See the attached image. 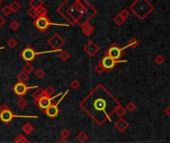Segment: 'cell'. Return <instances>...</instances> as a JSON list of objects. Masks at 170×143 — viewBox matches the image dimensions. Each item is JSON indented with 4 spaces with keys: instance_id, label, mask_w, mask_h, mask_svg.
<instances>
[{
    "instance_id": "cell-42",
    "label": "cell",
    "mask_w": 170,
    "mask_h": 143,
    "mask_svg": "<svg viewBox=\"0 0 170 143\" xmlns=\"http://www.w3.org/2000/svg\"><path fill=\"white\" fill-rule=\"evenodd\" d=\"M6 23V20L4 17H2V16H0V27H3L4 25H5Z\"/></svg>"
},
{
    "instance_id": "cell-38",
    "label": "cell",
    "mask_w": 170,
    "mask_h": 143,
    "mask_svg": "<svg viewBox=\"0 0 170 143\" xmlns=\"http://www.w3.org/2000/svg\"><path fill=\"white\" fill-rule=\"evenodd\" d=\"M45 71L43 69H38L36 72H35V75L38 78V79H42V78H44L45 77Z\"/></svg>"
},
{
    "instance_id": "cell-18",
    "label": "cell",
    "mask_w": 170,
    "mask_h": 143,
    "mask_svg": "<svg viewBox=\"0 0 170 143\" xmlns=\"http://www.w3.org/2000/svg\"><path fill=\"white\" fill-rule=\"evenodd\" d=\"M32 95H33L34 99L37 102V100H39L41 98H43L44 96V90H42L41 87H38V89L36 90V91L34 92Z\"/></svg>"
},
{
    "instance_id": "cell-21",
    "label": "cell",
    "mask_w": 170,
    "mask_h": 143,
    "mask_svg": "<svg viewBox=\"0 0 170 143\" xmlns=\"http://www.w3.org/2000/svg\"><path fill=\"white\" fill-rule=\"evenodd\" d=\"M9 7H10V9H11L12 12L16 13V12H18L21 9V4L18 1H13V2H11Z\"/></svg>"
},
{
    "instance_id": "cell-14",
    "label": "cell",
    "mask_w": 170,
    "mask_h": 143,
    "mask_svg": "<svg viewBox=\"0 0 170 143\" xmlns=\"http://www.w3.org/2000/svg\"><path fill=\"white\" fill-rule=\"evenodd\" d=\"M81 28H82L83 33L87 37H90L93 34V25H91L90 23H86V24L82 25Z\"/></svg>"
},
{
    "instance_id": "cell-15",
    "label": "cell",
    "mask_w": 170,
    "mask_h": 143,
    "mask_svg": "<svg viewBox=\"0 0 170 143\" xmlns=\"http://www.w3.org/2000/svg\"><path fill=\"white\" fill-rule=\"evenodd\" d=\"M17 79H18V83H25L29 79V75H27L26 73H24V72L22 71L17 75Z\"/></svg>"
},
{
    "instance_id": "cell-35",
    "label": "cell",
    "mask_w": 170,
    "mask_h": 143,
    "mask_svg": "<svg viewBox=\"0 0 170 143\" xmlns=\"http://www.w3.org/2000/svg\"><path fill=\"white\" fill-rule=\"evenodd\" d=\"M154 62H155V64L160 66L165 62V59H164V57L162 56V55H157V56L154 58Z\"/></svg>"
},
{
    "instance_id": "cell-44",
    "label": "cell",
    "mask_w": 170,
    "mask_h": 143,
    "mask_svg": "<svg viewBox=\"0 0 170 143\" xmlns=\"http://www.w3.org/2000/svg\"><path fill=\"white\" fill-rule=\"evenodd\" d=\"M56 143H69V142H68L67 140H65V139H62V138H61V139H59Z\"/></svg>"
},
{
    "instance_id": "cell-12",
    "label": "cell",
    "mask_w": 170,
    "mask_h": 143,
    "mask_svg": "<svg viewBox=\"0 0 170 143\" xmlns=\"http://www.w3.org/2000/svg\"><path fill=\"white\" fill-rule=\"evenodd\" d=\"M99 51H100V47L93 41H89L84 47V52L91 58L95 56Z\"/></svg>"
},
{
    "instance_id": "cell-10",
    "label": "cell",
    "mask_w": 170,
    "mask_h": 143,
    "mask_svg": "<svg viewBox=\"0 0 170 143\" xmlns=\"http://www.w3.org/2000/svg\"><path fill=\"white\" fill-rule=\"evenodd\" d=\"M127 62L126 60H120V61H114L113 59L109 58L108 56H105L100 61V64L104 67L105 70H112L113 69L114 67H116L117 64H120V63H125Z\"/></svg>"
},
{
    "instance_id": "cell-41",
    "label": "cell",
    "mask_w": 170,
    "mask_h": 143,
    "mask_svg": "<svg viewBox=\"0 0 170 143\" xmlns=\"http://www.w3.org/2000/svg\"><path fill=\"white\" fill-rule=\"evenodd\" d=\"M8 109H10V108H9V106H8V104H6V103H3V104H1V106H0V111L8 110Z\"/></svg>"
},
{
    "instance_id": "cell-9",
    "label": "cell",
    "mask_w": 170,
    "mask_h": 143,
    "mask_svg": "<svg viewBox=\"0 0 170 143\" xmlns=\"http://www.w3.org/2000/svg\"><path fill=\"white\" fill-rule=\"evenodd\" d=\"M68 92H69V91H66L65 94L62 95V98L59 99V102L56 103V104H53L52 106H50L48 108L45 110V114L48 116V117H51V118H55V117H57L58 114H59V103H60L62 102V99L65 98V95H68Z\"/></svg>"
},
{
    "instance_id": "cell-20",
    "label": "cell",
    "mask_w": 170,
    "mask_h": 143,
    "mask_svg": "<svg viewBox=\"0 0 170 143\" xmlns=\"http://www.w3.org/2000/svg\"><path fill=\"white\" fill-rule=\"evenodd\" d=\"M138 45H139V42H138L136 39H135V38H132V39L129 40V42L127 43V45L125 46V47H124V50L126 49V48H132V49H135Z\"/></svg>"
},
{
    "instance_id": "cell-6",
    "label": "cell",
    "mask_w": 170,
    "mask_h": 143,
    "mask_svg": "<svg viewBox=\"0 0 170 143\" xmlns=\"http://www.w3.org/2000/svg\"><path fill=\"white\" fill-rule=\"evenodd\" d=\"M14 117H27V118H37V116H27V115H15L13 112H12L10 109L8 110H3V111H0V120L2 121L3 123H10L11 120L14 118Z\"/></svg>"
},
{
    "instance_id": "cell-27",
    "label": "cell",
    "mask_w": 170,
    "mask_h": 143,
    "mask_svg": "<svg viewBox=\"0 0 170 143\" xmlns=\"http://www.w3.org/2000/svg\"><path fill=\"white\" fill-rule=\"evenodd\" d=\"M54 94H55V90L53 87H48L47 89L44 90V96L51 98V95H53Z\"/></svg>"
},
{
    "instance_id": "cell-30",
    "label": "cell",
    "mask_w": 170,
    "mask_h": 143,
    "mask_svg": "<svg viewBox=\"0 0 170 143\" xmlns=\"http://www.w3.org/2000/svg\"><path fill=\"white\" fill-rule=\"evenodd\" d=\"M70 135H71V132L68 128H64V129L61 130V138L62 139L67 140V138L69 137Z\"/></svg>"
},
{
    "instance_id": "cell-39",
    "label": "cell",
    "mask_w": 170,
    "mask_h": 143,
    "mask_svg": "<svg viewBox=\"0 0 170 143\" xmlns=\"http://www.w3.org/2000/svg\"><path fill=\"white\" fill-rule=\"evenodd\" d=\"M105 71V70L104 69V67L101 66V65L100 64V63L95 67V72H96L97 74H99V75H101Z\"/></svg>"
},
{
    "instance_id": "cell-2",
    "label": "cell",
    "mask_w": 170,
    "mask_h": 143,
    "mask_svg": "<svg viewBox=\"0 0 170 143\" xmlns=\"http://www.w3.org/2000/svg\"><path fill=\"white\" fill-rule=\"evenodd\" d=\"M129 9L140 20H143L153 10V5L147 0H136L131 3Z\"/></svg>"
},
{
    "instance_id": "cell-36",
    "label": "cell",
    "mask_w": 170,
    "mask_h": 143,
    "mask_svg": "<svg viewBox=\"0 0 170 143\" xmlns=\"http://www.w3.org/2000/svg\"><path fill=\"white\" fill-rule=\"evenodd\" d=\"M1 12H2V14H3L4 16H9V15L12 13V11H11V9H10L9 5L3 6V7L1 8Z\"/></svg>"
},
{
    "instance_id": "cell-40",
    "label": "cell",
    "mask_w": 170,
    "mask_h": 143,
    "mask_svg": "<svg viewBox=\"0 0 170 143\" xmlns=\"http://www.w3.org/2000/svg\"><path fill=\"white\" fill-rule=\"evenodd\" d=\"M120 15L122 16V17H124L126 20V18L130 15V12H129V10H127V9H124V10H121L120 12Z\"/></svg>"
},
{
    "instance_id": "cell-28",
    "label": "cell",
    "mask_w": 170,
    "mask_h": 143,
    "mask_svg": "<svg viewBox=\"0 0 170 143\" xmlns=\"http://www.w3.org/2000/svg\"><path fill=\"white\" fill-rule=\"evenodd\" d=\"M17 45H18V41H17L15 38H10V39L8 40V42H7V46L11 49L15 48Z\"/></svg>"
},
{
    "instance_id": "cell-34",
    "label": "cell",
    "mask_w": 170,
    "mask_h": 143,
    "mask_svg": "<svg viewBox=\"0 0 170 143\" xmlns=\"http://www.w3.org/2000/svg\"><path fill=\"white\" fill-rule=\"evenodd\" d=\"M14 143H29V142H28V139L24 135H21V134H19V135L16 137Z\"/></svg>"
},
{
    "instance_id": "cell-17",
    "label": "cell",
    "mask_w": 170,
    "mask_h": 143,
    "mask_svg": "<svg viewBox=\"0 0 170 143\" xmlns=\"http://www.w3.org/2000/svg\"><path fill=\"white\" fill-rule=\"evenodd\" d=\"M89 139V136H88V134L86 132H84V131H81L78 133V135H77V140L80 142V143H86Z\"/></svg>"
},
{
    "instance_id": "cell-45",
    "label": "cell",
    "mask_w": 170,
    "mask_h": 143,
    "mask_svg": "<svg viewBox=\"0 0 170 143\" xmlns=\"http://www.w3.org/2000/svg\"><path fill=\"white\" fill-rule=\"evenodd\" d=\"M2 49H4V47H0V50H2Z\"/></svg>"
},
{
    "instance_id": "cell-8",
    "label": "cell",
    "mask_w": 170,
    "mask_h": 143,
    "mask_svg": "<svg viewBox=\"0 0 170 143\" xmlns=\"http://www.w3.org/2000/svg\"><path fill=\"white\" fill-rule=\"evenodd\" d=\"M39 87H29L27 86L26 83H17L16 85L13 87V91L15 92V95L19 98H22L23 95H25L27 94V91L29 90H32V89H38Z\"/></svg>"
},
{
    "instance_id": "cell-3",
    "label": "cell",
    "mask_w": 170,
    "mask_h": 143,
    "mask_svg": "<svg viewBox=\"0 0 170 143\" xmlns=\"http://www.w3.org/2000/svg\"><path fill=\"white\" fill-rule=\"evenodd\" d=\"M62 49L59 50H52V51H45V52H35L33 50V48H31L30 46H27L22 52H21V58L22 60H24L27 63H31L34 59L36 58V56L38 55H42V54H47V53H54V52H61Z\"/></svg>"
},
{
    "instance_id": "cell-13",
    "label": "cell",
    "mask_w": 170,
    "mask_h": 143,
    "mask_svg": "<svg viewBox=\"0 0 170 143\" xmlns=\"http://www.w3.org/2000/svg\"><path fill=\"white\" fill-rule=\"evenodd\" d=\"M114 127H116L120 132H124L128 127V122L124 119V118H120L116 123H114Z\"/></svg>"
},
{
    "instance_id": "cell-43",
    "label": "cell",
    "mask_w": 170,
    "mask_h": 143,
    "mask_svg": "<svg viewBox=\"0 0 170 143\" xmlns=\"http://www.w3.org/2000/svg\"><path fill=\"white\" fill-rule=\"evenodd\" d=\"M164 113H165V114H166V115H170V106H166V107H165L164 108Z\"/></svg>"
},
{
    "instance_id": "cell-4",
    "label": "cell",
    "mask_w": 170,
    "mask_h": 143,
    "mask_svg": "<svg viewBox=\"0 0 170 143\" xmlns=\"http://www.w3.org/2000/svg\"><path fill=\"white\" fill-rule=\"evenodd\" d=\"M34 25L40 32H44L49 26H69V24H57L53 23L48 19L47 16H39L37 19L34 20Z\"/></svg>"
},
{
    "instance_id": "cell-37",
    "label": "cell",
    "mask_w": 170,
    "mask_h": 143,
    "mask_svg": "<svg viewBox=\"0 0 170 143\" xmlns=\"http://www.w3.org/2000/svg\"><path fill=\"white\" fill-rule=\"evenodd\" d=\"M135 109H136V106H135V103H133V102H129L128 103L126 104V106H125V110H127V111H134Z\"/></svg>"
},
{
    "instance_id": "cell-26",
    "label": "cell",
    "mask_w": 170,
    "mask_h": 143,
    "mask_svg": "<svg viewBox=\"0 0 170 143\" xmlns=\"http://www.w3.org/2000/svg\"><path fill=\"white\" fill-rule=\"evenodd\" d=\"M22 71L24 72V73H26L27 75H29V74H31L32 72H34V67L30 64V63H27V64L24 66Z\"/></svg>"
},
{
    "instance_id": "cell-1",
    "label": "cell",
    "mask_w": 170,
    "mask_h": 143,
    "mask_svg": "<svg viewBox=\"0 0 170 143\" xmlns=\"http://www.w3.org/2000/svg\"><path fill=\"white\" fill-rule=\"evenodd\" d=\"M97 124L101 125L105 120H112V116L120 106L118 100L104 86H97L88 98L81 103Z\"/></svg>"
},
{
    "instance_id": "cell-7",
    "label": "cell",
    "mask_w": 170,
    "mask_h": 143,
    "mask_svg": "<svg viewBox=\"0 0 170 143\" xmlns=\"http://www.w3.org/2000/svg\"><path fill=\"white\" fill-rule=\"evenodd\" d=\"M64 44H65V40H64V38L60 34H58V33H55V34L48 40V45L50 47H52L54 50L61 49V47H63Z\"/></svg>"
},
{
    "instance_id": "cell-16",
    "label": "cell",
    "mask_w": 170,
    "mask_h": 143,
    "mask_svg": "<svg viewBox=\"0 0 170 143\" xmlns=\"http://www.w3.org/2000/svg\"><path fill=\"white\" fill-rule=\"evenodd\" d=\"M43 1L42 0H30L29 1V5H30L31 8L33 9H38V8H40L43 6Z\"/></svg>"
},
{
    "instance_id": "cell-25",
    "label": "cell",
    "mask_w": 170,
    "mask_h": 143,
    "mask_svg": "<svg viewBox=\"0 0 170 143\" xmlns=\"http://www.w3.org/2000/svg\"><path fill=\"white\" fill-rule=\"evenodd\" d=\"M70 87H71V89L72 90H74V91H77L79 87H81V83L78 81L77 79H73L71 83H70Z\"/></svg>"
},
{
    "instance_id": "cell-32",
    "label": "cell",
    "mask_w": 170,
    "mask_h": 143,
    "mask_svg": "<svg viewBox=\"0 0 170 143\" xmlns=\"http://www.w3.org/2000/svg\"><path fill=\"white\" fill-rule=\"evenodd\" d=\"M36 10H37L38 17H39V16H46L47 14H48V10H47V8H45L44 6L38 8V9H36Z\"/></svg>"
},
{
    "instance_id": "cell-24",
    "label": "cell",
    "mask_w": 170,
    "mask_h": 143,
    "mask_svg": "<svg viewBox=\"0 0 170 143\" xmlns=\"http://www.w3.org/2000/svg\"><path fill=\"white\" fill-rule=\"evenodd\" d=\"M113 21H114V23L117 25V26H121V25H122L125 22V19L122 17V16H121L120 14H117L116 17L113 18Z\"/></svg>"
},
{
    "instance_id": "cell-31",
    "label": "cell",
    "mask_w": 170,
    "mask_h": 143,
    "mask_svg": "<svg viewBox=\"0 0 170 143\" xmlns=\"http://www.w3.org/2000/svg\"><path fill=\"white\" fill-rule=\"evenodd\" d=\"M27 14L30 18L32 19H37L38 18V14H37V10L36 9H33V8H30L28 11H27Z\"/></svg>"
},
{
    "instance_id": "cell-33",
    "label": "cell",
    "mask_w": 170,
    "mask_h": 143,
    "mask_svg": "<svg viewBox=\"0 0 170 143\" xmlns=\"http://www.w3.org/2000/svg\"><path fill=\"white\" fill-rule=\"evenodd\" d=\"M9 27H10V29L12 31L16 32L20 28V24H19L18 21H12V22L9 24Z\"/></svg>"
},
{
    "instance_id": "cell-19",
    "label": "cell",
    "mask_w": 170,
    "mask_h": 143,
    "mask_svg": "<svg viewBox=\"0 0 170 143\" xmlns=\"http://www.w3.org/2000/svg\"><path fill=\"white\" fill-rule=\"evenodd\" d=\"M33 130H34V126H33L31 123H29V122L25 123V124L22 126V131H23L24 133H26V134H30V133H32Z\"/></svg>"
},
{
    "instance_id": "cell-47",
    "label": "cell",
    "mask_w": 170,
    "mask_h": 143,
    "mask_svg": "<svg viewBox=\"0 0 170 143\" xmlns=\"http://www.w3.org/2000/svg\"><path fill=\"white\" fill-rule=\"evenodd\" d=\"M34 143H38V142H34Z\"/></svg>"
},
{
    "instance_id": "cell-5",
    "label": "cell",
    "mask_w": 170,
    "mask_h": 143,
    "mask_svg": "<svg viewBox=\"0 0 170 143\" xmlns=\"http://www.w3.org/2000/svg\"><path fill=\"white\" fill-rule=\"evenodd\" d=\"M122 52H124V48L120 47L117 44H113L105 52V56L113 59L114 61H120V58L122 56Z\"/></svg>"
},
{
    "instance_id": "cell-23",
    "label": "cell",
    "mask_w": 170,
    "mask_h": 143,
    "mask_svg": "<svg viewBox=\"0 0 170 143\" xmlns=\"http://www.w3.org/2000/svg\"><path fill=\"white\" fill-rule=\"evenodd\" d=\"M17 106H18L21 109H24L25 107H27L28 102L26 99H24L23 98H20L18 100H17Z\"/></svg>"
},
{
    "instance_id": "cell-11",
    "label": "cell",
    "mask_w": 170,
    "mask_h": 143,
    "mask_svg": "<svg viewBox=\"0 0 170 143\" xmlns=\"http://www.w3.org/2000/svg\"><path fill=\"white\" fill-rule=\"evenodd\" d=\"M59 95H62L61 92H60V94L56 95H54V96H51V98H48V96H43V98H41L39 100H37V106L45 111L50 106H52L53 100L55 99H58Z\"/></svg>"
},
{
    "instance_id": "cell-46",
    "label": "cell",
    "mask_w": 170,
    "mask_h": 143,
    "mask_svg": "<svg viewBox=\"0 0 170 143\" xmlns=\"http://www.w3.org/2000/svg\"><path fill=\"white\" fill-rule=\"evenodd\" d=\"M1 3H2V1H1V0H0V5H1Z\"/></svg>"
},
{
    "instance_id": "cell-29",
    "label": "cell",
    "mask_w": 170,
    "mask_h": 143,
    "mask_svg": "<svg viewBox=\"0 0 170 143\" xmlns=\"http://www.w3.org/2000/svg\"><path fill=\"white\" fill-rule=\"evenodd\" d=\"M60 59L62 61L66 62L70 59V54L68 53L67 51H65V50H62V51L60 52Z\"/></svg>"
},
{
    "instance_id": "cell-22",
    "label": "cell",
    "mask_w": 170,
    "mask_h": 143,
    "mask_svg": "<svg viewBox=\"0 0 170 143\" xmlns=\"http://www.w3.org/2000/svg\"><path fill=\"white\" fill-rule=\"evenodd\" d=\"M116 114L117 115V116H120L121 118H122V116H124L125 113H126V110H125V107H124L121 106V104H120L117 107V109H116Z\"/></svg>"
}]
</instances>
